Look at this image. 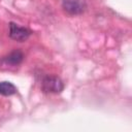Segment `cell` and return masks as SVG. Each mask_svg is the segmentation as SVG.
<instances>
[{
  "label": "cell",
  "instance_id": "obj_1",
  "mask_svg": "<svg viewBox=\"0 0 132 132\" xmlns=\"http://www.w3.org/2000/svg\"><path fill=\"white\" fill-rule=\"evenodd\" d=\"M41 90L44 93L59 94L64 90V82L59 76L46 75L41 81Z\"/></svg>",
  "mask_w": 132,
  "mask_h": 132
},
{
  "label": "cell",
  "instance_id": "obj_2",
  "mask_svg": "<svg viewBox=\"0 0 132 132\" xmlns=\"http://www.w3.org/2000/svg\"><path fill=\"white\" fill-rule=\"evenodd\" d=\"M62 7L69 15H77L85 12L87 9L86 0H63Z\"/></svg>",
  "mask_w": 132,
  "mask_h": 132
},
{
  "label": "cell",
  "instance_id": "obj_3",
  "mask_svg": "<svg viewBox=\"0 0 132 132\" xmlns=\"http://www.w3.org/2000/svg\"><path fill=\"white\" fill-rule=\"evenodd\" d=\"M32 34V31L26 27H21L18 24L10 22L9 23V37L12 40L24 42L26 41Z\"/></svg>",
  "mask_w": 132,
  "mask_h": 132
},
{
  "label": "cell",
  "instance_id": "obj_4",
  "mask_svg": "<svg viewBox=\"0 0 132 132\" xmlns=\"http://www.w3.org/2000/svg\"><path fill=\"white\" fill-rule=\"evenodd\" d=\"M24 60V54L20 50H14L10 52L7 56L3 57L0 61L1 65L3 66H9V67H15L19 66Z\"/></svg>",
  "mask_w": 132,
  "mask_h": 132
},
{
  "label": "cell",
  "instance_id": "obj_5",
  "mask_svg": "<svg viewBox=\"0 0 132 132\" xmlns=\"http://www.w3.org/2000/svg\"><path fill=\"white\" fill-rule=\"evenodd\" d=\"M18 92L16 87L10 81H1L0 82V95L2 96H11Z\"/></svg>",
  "mask_w": 132,
  "mask_h": 132
}]
</instances>
